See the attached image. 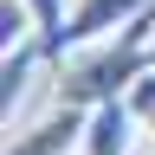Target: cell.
<instances>
[{
    "label": "cell",
    "mask_w": 155,
    "mask_h": 155,
    "mask_svg": "<svg viewBox=\"0 0 155 155\" xmlns=\"http://www.w3.org/2000/svg\"><path fill=\"white\" fill-rule=\"evenodd\" d=\"M142 71H155V7H142L129 26H116L110 39L78 45L71 58H58V71H52V97L91 110V104L123 97Z\"/></svg>",
    "instance_id": "obj_1"
},
{
    "label": "cell",
    "mask_w": 155,
    "mask_h": 155,
    "mask_svg": "<svg viewBox=\"0 0 155 155\" xmlns=\"http://www.w3.org/2000/svg\"><path fill=\"white\" fill-rule=\"evenodd\" d=\"M84 123H91V110L58 97L39 123L7 129V155H71V149H84Z\"/></svg>",
    "instance_id": "obj_2"
},
{
    "label": "cell",
    "mask_w": 155,
    "mask_h": 155,
    "mask_svg": "<svg viewBox=\"0 0 155 155\" xmlns=\"http://www.w3.org/2000/svg\"><path fill=\"white\" fill-rule=\"evenodd\" d=\"M142 123H136V110L123 97H110V104H91V123H84V149L78 155H142Z\"/></svg>",
    "instance_id": "obj_3"
},
{
    "label": "cell",
    "mask_w": 155,
    "mask_h": 155,
    "mask_svg": "<svg viewBox=\"0 0 155 155\" xmlns=\"http://www.w3.org/2000/svg\"><path fill=\"white\" fill-rule=\"evenodd\" d=\"M142 7H155V0H71V26H65V58L78 45H97V39H110L116 26H129Z\"/></svg>",
    "instance_id": "obj_4"
},
{
    "label": "cell",
    "mask_w": 155,
    "mask_h": 155,
    "mask_svg": "<svg viewBox=\"0 0 155 155\" xmlns=\"http://www.w3.org/2000/svg\"><path fill=\"white\" fill-rule=\"evenodd\" d=\"M39 19V45H45V65L65 58V26H71V0H26Z\"/></svg>",
    "instance_id": "obj_5"
},
{
    "label": "cell",
    "mask_w": 155,
    "mask_h": 155,
    "mask_svg": "<svg viewBox=\"0 0 155 155\" xmlns=\"http://www.w3.org/2000/svg\"><path fill=\"white\" fill-rule=\"evenodd\" d=\"M123 104L136 110V123H142V136L155 142V71H142V78H136V84L123 91Z\"/></svg>",
    "instance_id": "obj_6"
}]
</instances>
